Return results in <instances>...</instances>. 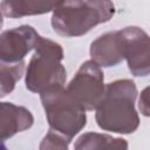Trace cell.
Listing matches in <instances>:
<instances>
[{"label":"cell","instance_id":"cell-9","mask_svg":"<svg viewBox=\"0 0 150 150\" xmlns=\"http://www.w3.org/2000/svg\"><path fill=\"white\" fill-rule=\"evenodd\" d=\"M0 111L1 141H6L15 134L29 129L34 123L32 112L22 105H16L12 102H1Z\"/></svg>","mask_w":150,"mask_h":150},{"label":"cell","instance_id":"cell-5","mask_svg":"<svg viewBox=\"0 0 150 150\" xmlns=\"http://www.w3.org/2000/svg\"><path fill=\"white\" fill-rule=\"evenodd\" d=\"M104 76L101 67L91 60L83 62L66 90L86 111L96 110L105 95Z\"/></svg>","mask_w":150,"mask_h":150},{"label":"cell","instance_id":"cell-11","mask_svg":"<svg viewBox=\"0 0 150 150\" xmlns=\"http://www.w3.org/2000/svg\"><path fill=\"white\" fill-rule=\"evenodd\" d=\"M57 2L48 1H22V0H5L1 1V13L6 18H22L27 15H38L53 12Z\"/></svg>","mask_w":150,"mask_h":150},{"label":"cell","instance_id":"cell-14","mask_svg":"<svg viewBox=\"0 0 150 150\" xmlns=\"http://www.w3.org/2000/svg\"><path fill=\"white\" fill-rule=\"evenodd\" d=\"M138 109L143 116L150 117V84L145 87L139 94Z\"/></svg>","mask_w":150,"mask_h":150},{"label":"cell","instance_id":"cell-4","mask_svg":"<svg viewBox=\"0 0 150 150\" xmlns=\"http://www.w3.org/2000/svg\"><path fill=\"white\" fill-rule=\"evenodd\" d=\"M49 129L59 132L69 142L87 124V114L67 93L66 88L40 95Z\"/></svg>","mask_w":150,"mask_h":150},{"label":"cell","instance_id":"cell-8","mask_svg":"<svg viewBox=\"0 0 150 150\" xmlns=\"http://www.w3.org/2000/svg\"><path fill=\"white\" fill-rule=\"evenodd\" d=\"M90 57L98 67H115L124 60V46L121 30L108 32L90 45Z\"/></svg>","mask_w":150,"mask_h":150},{"label":"cell","instance_id":"cell-2","mask_svg":"<svg viewBox=\"0 0 150 150\" xmlns=\"http://www.w3.org/2000/svg\"><path fill=\"white\" fill-rule=\"evenodd\" d=\"M114 14L115 5L107 0L57 2L52 15V27L61 36L76 38L109 21Z\"/></svg>","mask_w":150,"mask_h":150},{"label":"cell","instance_id":"cell-1","mask_svg":"<svg viewBox=\"0 0 150 150\" xmlns=\"http://www.w3.org/2000/svg\"><path fill=\"white\" fill-rule=\"evenodd\" d=\"M137 87L132 80L122 79L107 84L103 101L96 108L97 125L117 134H132L139 125L135 109Z\"/></svg>","mask_w":150,"mask_h":150},{"label":"cell","instance_id":"cell-12","mask_svg":"<svg viewBox=\"0 0 150 150\" xmlns=\"http://www.w3.org/2000/svg\"><path fill=\"white\" fill-rule=\"evenodd\" d=\"M25 70V62L19 63H2L0 66V77H1V86H0V96L5 97L9 93H12L15 88L16 82L22 77Z\"/></svg>","mask_w":150,"mask_h":150},{"label":"cell","instance_id":"cell-3","mask_svg":"<svg viewBox=\"0 0 150 150\" xmlns=\"http://www.w3.org/2000/svg\"><path fill=\"white\" fill-rule=\"evenodd\" d=\"M63 49L60 43L42 38L26 70L25 84L32 93L45 94L63 88L67 70L62 64Z\"/></svg>","mask_w":150,"mask_h":150},{"label":"cell","instance_id":"cell-7","mask_svg":"<svg viewBox=\"0 0 150 150\" xmlns=\"http://www.w3.org/2000/svg\"><path fill=\"white\" fill-rule=\"evenodd\" d=\"M41 35L28 25H22L7 30L0 35V60L2 63H19L25 56L36 48Z\"/></svg>","mask_w":150,"mask_h":150},{"label":"cell","instance_id":"cell-10","mask_svg":"<svg viewBox=\"0 0 150 150\" xmlns=\"http://www.w3.org/2000/svg\"><path fill=\"white\" fill-rule=\"evenodd\" d=\"M128 142L122 137H112L108 134L84 132L74 144V150H128Z\"/></svg>","mask_w":150,"mask_h":150},{"label":"cell","instance_id":"cell-6","mask_svg":"<svg viewBox=\"0 0 150 150\" xmlns=\"http://www.w3.org/2000/svg\"><path fill=\"white\" fill-rule=\"evenodd\" d=\"M120 30L123 38L124 60L130 73L139 77L150 75V35L136 26Z\"/></svg>","mask_w":150,"mask_h":150},{"label":"cell","instance_id":"cell-13","mask_svg":"<svg viewBox=\"0 0 150 150\" xmlns=\"http://www.w3.org/2000/svg\"><path fill=\"white\" fill-rule=\"evenodd\" d=\"M70 142L56 131L49 129L40 143L39 150H68V144Z\"/></svg>","mask_w":150,"mask_h":150}]
</instances>
